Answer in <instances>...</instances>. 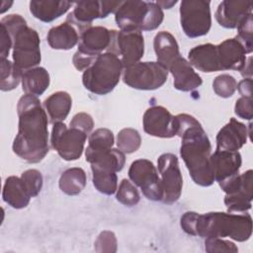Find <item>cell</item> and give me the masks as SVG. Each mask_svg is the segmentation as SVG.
<instances>
[{
  "label": "cell",
  "mask_w": 253,
  "mask_h": 253,
  "mask_svg": "<svg viewBox=\"0 0 253 253\" xmlns=\"http://www.w3.org/2000/svg\"><path fill=\"white\" fill-rule=\"evenodd\" d=\"M18 132L13 151L29 163L41 162L49 151L47 114L39 98L25 94L17 104Z\"/></svg>",
  "instance_id": "obj_1"
},
{
  "label": "cell",
  "mask_w": 253,
  "mask_h": 253,
  "mask_svg": "<svg viewBox=\"0 0 253 253\" xmlns=\"http://www.w3.org/2000/svg\"><path fill=\"white\" fill-rule=\"evenodd\" d=\"M177 135L181 138L180 154L193 181L202 187L214 183L211 144L200 122L191 115L179 114Z\"/></svg>",
  "instance_id": "obj_2"
},
{
  "label": "cell",
  "mask_w": 253,
  "mask_h": 253,
  "mask_svg": "<svg viewBox=\"0 0 253 253\" xmlns=\"http://www.w3.org/2000/svg\"><path fill=\"white\" fill-rule=\"evenodd\" d=\"M252 234V217L249 213H234L211 211L198 213L194 236L229 237L238 242H244Z\"/></svg>",
  "instance_id": "obj_3"
},
{
  "label": "cell",
  "mask_w": 253,
  "mask_h": 253,
  "mask_svg": "<svg viewBox=\"0 0 253 253\" xmlns=\"http://www.w3.org/2000/svg\"><path fill=\"white\" fill-rule=\"evenodd\" d=\"M2 24L13 41V62L22 71L37 67L42 60L41 40L36 30L27 25L26 20L19 14L4 17Z\"/></svg>",
  "instance_id": "obj_4"
},
{
  "label": "cell",
  "mask_w": 253,
  "mask_h": 253,
  "mask_svg": "<svg viewBox=\"0 0 253 253\" xmlns=\"http://www.w3.org/2000/svg\"><path fill=\"white\" fill-rule=\"evenodd\" d=\"M123 70L124 65L121 58L113 52L105 51L83 71L82 83L91 93L106 95L118 85Z\"/></svg>",
  "instance_id": "obj_5"
},
{
  "label": "cell",
  "mask_w": 253,
  "mask_h": 253,
  "mask_svg": "<svg viewBox=\"0 0 253 253\" xmlns=\"http://www.w3.org/2000/svg\"><path fill=\"white\" fill-rule=\"evenodd\" d=\"M163 19L164 13L156 2L122 1L115 12V20L121 30L153 31Z\"/></svg>",
  "instance_id": "obj_6"
},
{
  "label": "cell",
  "mask_w": 253,
  "mask_h": 253,
  "mask_svg": "<svg viewBox=\"0 0 253 253\" xmlns=\"http://www.w3.org/2000/svg\"><path fill=\"white\" fill-rule=\"evenodd\" d=\"M117 32L102 26H95L82 33L78 42V49L72 58L75 68L79 71L86 70L104 50L117 54Z\"/></svg>",
  "instance_id": "obj_7"
},
{
  "label": "cell",
  "mask_w": 253,
  "mask_h": 253,
  "mask_svg": "<svg viewBox=\"0 0 253 253\" xmlns=\"http://www.w3.org/2000/svg\"><path fill=\"white\" fill-rule=\"evenodd\" d=\"M168 69L157 61H138L123 70V81L127 86L143 91L160 88L168 78Z\"/></svg>",
  "instance_id": "obj_8"
},
{
  "label": "cell",
  "mask_w": 253,
  "mask_h": 253,
  "mask_svg": "<svg viewBox=\"0 0 253 253\" xmlns=\"http://www.w3.org/2000/svg\"><path fill=\"white\" fill-rule=\"evenodd\" d=\"M180 23L188 38L206 36L211 27V2L205 0H183L180 3Z\"/></svg>",
  "instance_id": "obj_9"
},
{
  "label": "cell",
  "mask_w": 253,
  "mask_h": 253,
  "mask_svg": "<svg viewBox=\"0 0 253 253\" xmlns=\"http://www.w3.org/2000/svg\"><path fill=\"white\" fill-rule=\"evenodd\" d=\"M86 139L85 132L74 127H67L62 122L55 123L52 126L50 143L63 160L73 161L80 158Z\"/></svg>",
  "instance_id": "obj_10"
},
{
  "label": "cell",
  "mask_w": 253,
  "mask_h": 253,
  "mask_svg": "<svg viewBox=\"0 0 253 253\" xmlns=\"http://www.w3.org/2000/svg\"><path fill=\"white\" fill-rule=\"evenodd\" d=\"M122 1H79L66 17V22L72 25L80 34L92 27V22L98 18H107L115 13Z\"/></svg>",
  "instance_id": "obj_11"
},
{
  "label": "cell",
  "mask_w": 253,
  "mask_h": 253,
  "mask_svg": "<svg viewBox=\"0 0 253 253\" xmlns=\"http://www.w3.org/2000/svg\"><path fill=\"white\" fill-rule=\"evenodd\" d=\"M252 181L253 171L249 169L220 187L225 193L224 205L228 212L243 213L251 209Z\"/></svg>",
  "instance_id": "obj_12"
},
{
  "label": "cell",
  "mask_w": 253,
  "mask_h": 253,
  "mask_svg": "<svg viewBox=\"0 0 253 253\" xmlns=\"http://www.w3.org/2000/svg\"><path fill=\"white\" fill-rule=\"evenodd\" d=\"M128 178L140 188L145 198L151 201H162L163 189L161 179L154 164L148 159L134 160L128 169Z\"/></svg>",
  "instance_id": "obj_13"
},
{
  "label": "cell",
  "mask_w": 253,
  "mask_h": 253,
  "mask_svg": "<svg viewBox=\"0 0 253 253\" xmlns=\"http://www.w3.org/2000/svg\"><path fill=\"white\" fill-rule=\"evenodd\" d=\"M157 166L161 175L160 179L163 189L161 202L166 205H172L181 197L183 188V177L178 157L170 152L163 153L157 159Z\"/></svg>",
  "instance_id": "obj_14"
},
{
  "label": "cell",
  "mask_w": 253,
  "mask_h": 253,
  "mask_svg": "<svg viewBox=\"0 0 253 253\" xmlns=\"http://www.w3.org/2000/svg\"><path fill=\"white\" fill-rule=\"evenodd\" d=\"M142 125L144 131L152 136L171 138L177 135L178 122L166 108L152 106L143 114Z\"/></svg>",
  "instance_id": "obj_15"
},
{
  "label": "cell",
  "mask_w": 253,
  "mask_h": 253,
  "mask_svg": "<svg viewBox=\"0 0 253 253\" xmlns=\"http://www.w3.org/2000/svg\"><path fill=\"white\" fill-rule=\"evenodd\" d=\"M117 55H121L124 68L136 63L144 53V39L141 31L121 30L116 37Z\"/></svg>",
  "instance_id": "obj_16"
},
{
  "label": "cell",
  "mask_w": 253,
  "mask_h": 253,
  "mask_svg": "<svg viewBox=\"0 0 253 253\" xmlns=\"http://www.w3.org/2000/svg\"><path fill=\"white\" fill-rule=\"evenodd\" d=\"M214 181L219 187L228 183L239 174L242 158L238 151L216 150L211 155Z\"/></svg>",
  "instance_id": "obj_17"
},
{
  "label": "cell",
  "mask_w": 253,
  "mask_h": 253,
  "mask_svg": "<svg viewBox=\"0 0 253 253\" xmlns=\"http://www.w3.org/2000/svg\"><path fill=\"white\" fill-rule=\"evenodd\" d=\"M252 1L224 0L219 3L215 11V20L225 29H235L239 23L252 13Z\"/></svg>",
  "instance_id": "obj_18"
},
{
  "label": "cell",
  "mask_w": 253,
  "mask_h": 253,
  "mask_svg": "<svg viewBox=\"0 0 253 253\" xmlns=\"http://www.w3.org/2000/svg\"><path fill=\"white\" fill-rule=\"evenodd\" d=\"M86 161L91 164V167L102 170L120 172L123 170L126 163L125 153L119 148H104L87 146L85 150Z\"/></svg>",
  "instance_id": "obj_19"
},
{
  "label": "cell",
  "mask_w": 253,
  "mask_h": 253,
  "mask_svg": "<svg viewBox=\"0 0 253 253\" xmlns=\"http://www.w3.org/2000/svg\"><path fill=\"white\" fill-rule=\"evenodd\" d=\"M247 126L231 118L216 134V150L238 151L247 141Z\"/></svg>",
  "instance_id": "obj_20"
},
{
  "label": "cell",
  "mask_w": 253,
  "mask_h": 253,
  "mask_svg": "<svg viewBox=\"0 0 253 253\" xmlns=\"http://www.w3.org/2000/svg\"><path fill=\"white\" fill-rule=\"evenodd\" d=\"M220 71L237 70L240 71L246 62V51L241 42L236 39L224 40L216 44Z\"/></svg>",
  "instance_id": "obj_21"
},
{
  "label": "cell",
  "mask_w": 253,
  "mask_h": 253,
  "mask_svg": "<svg viewBox=\"0 0 253 253\" xmlns=\"http://www.w3.org/2000/svg\"><path fill=\"white\" fill-rule=\"evenodd\" d=\"M168 71L174 78V87L179 91H193L203 83L201 76L195 71L191 63L182 56H179L171 63Z\"/></svg>",
  "instance_id": "obj_22"
},
{
  "label": "cell",
  "mask_w": 253,
  "mask_h": 253,
  "mask_svg": "<svg viewBox=\"0 0 253 253\" xmlns=\"http://www.w3.org/2000/svg\"><path fill=\"white\" fill-rule=\"evenodd\" d=\"M188 59L191 65L200 71L206 73L220 71L216 44L204 43L193 47L188 53Z\"/></svg>",
  "instance_id": "obj_23"
},
{
  "label": "cell",
  "mask_w": 253,
  "mask_h": 253,
  "mask_svg": "<svg viewBox=\"0 0 253 253\" xmlns=\"http://www.w3.org/2000/svg\"><path fill=\"white\" fill-rule=\"evenodd\" d=\"M72 5L69 1L33 0L30 2V12L36 19L49 23L65 14Z\"/></svg>",
  "instance_id": "obj_24"
},
{
  "label": "cell",
  "mask_w": 253,
  "mask_h": 253,
  "mask_svg": "<svg viewBox=\"0 0 253 253\" xmlns=\"http://www.w3.org/2000/svg\"><path fill=\"white\" fill-rule=\"evenodd\" d=\"M153 47L157 62L167 69L175 59L181 56L179 44L175 37L166 31H161L156 34L153 41Z\"/></svg>",
  "instance_id": "obj_25"
},
{
  "label": "cell",
  "mask_w": 253,
  "mask_h": 253,
  "mask_svg": "<svg viewBox=\"0 0 253 253\" xmlns=\"http://www.w3.org/2000/svg\"><path fill=\"white\" fill-rule=\"evenodd\" d=\"M79 32L67 22L52 27L46 36L49 46L52 49L60 50L71 49L79 42Z\"/></svg>",
  "instance_id": "obj_26"
},
{
  "label": "cell",
  "mask_w": 253,
  "mask_h": 253,
  "mask_svg": "<svg viewBox=\"0 0 253 253\" xmlns=\"http://www.w3.org/2000/svg\"><path fill=\"white\" fill-rule=\"evenodd\" d=\"M2 198L5 203H7L13 209H24L26 208L31 200V195L29 194L24 182L21 177L10 176L5 180Z\"/></svg>",
  "instance_id": "obj_27"
},
{
  "label": "cell",
  "mask_w": 253,
  "mask_h": 253,
  "mask_svg": "<svg viewBox=\"0 0 253 253\" xmlns=\"http://www.w3.org/2000/svg\"><path fill=\"white\" fill-rule=\"evenodd\" d=\"M72 107L71 96L65 91H57L52 93L43 102V108L49 119V123L62 122L68 116Z\"/></svg>",
  "instance_id": "obj_28"
},
{
  "label": "cell",
  "mask_w": 253,
  "mask_h": 253,
  "mask_svg": "<svg viewBox=\"0 0 253 253\" xmlns=\"http://www.w3.org/2000/svg\"><path fill=\"white\" fill-rule=\"evenodd\" d=\"M49 83V73L44 67L37 66L23 73L22 89L26 94L41 96L48 88Z\"/></svg>",
  "instance_id": "obj_29"
},
{
  "label": "cell",
  "mask_w": 253,
  "mask_h": 253,
  "mask_svg": "<svg viewBox=\"0 0 253 253\" xmlns=\"http://www.w3.org/2000/svg\"><path fill=\"white\" fill-rule=\"evenodd\" d=\"M87 182L85 171L80 167H72L66 169L59 178L60 190L68 196H76L80 194Z\"/></svg>",
  "instance_id": "obj_30"
},
{
  "label": "cell",
  "mask_w": 253,
  "mask_h": 253,
  "mask_svg": "<svg viewBox=\"0 0 253 253\" xmlns=\"http://www.w3.org/2000/svg\"><path fill=\"white\" fill-rule=\"evenodd\" d=\"M94 187L104 195H113L118 189V177L116 172L91 167Z\"/></svg>",
  "instance_id": "obj_31"
},
{
  "label": "cell",
  "mask_w": 253,
  "mask_h": 253,
  "mask_svg": "<svg viewBox=\"0 0 253 253\" xmlns=\"http://www.w3.org/2000/svg\"><path fill=\"white\" fill-rule=\"evenodd\" d=\"M24 71L8 59H1V78L0 89L2 91H11L18 87L22 82Z\"/></svg>",
  "instance_id": "obj_32"
},
{
  "label": "cell",
  "mask_w": 253,
  "mask_h": 253,
  "mask_svg": "<svg viewBox=\"0 0 253 253\" xmlns=\"http://www.w3.org/2000/svg\"><path fill=\"white\" fill-rule=\"evenodd\" d=\"M141 144L139 132L131 127H126L119 131L117 136V146L125 154L135 152Z\"/></svg>",
  "instance_id": "obj_33"
},
{
  "label": "cell",
  "mask_w": 253,
  "mask_h": 253,
  "mask_svg": "<svg viewBox=\"0 0 253 253\" xmlns=\"http://www.w3.org/2000/svg\"><path fill=\"white\" fill-rule=\"evenodd\" d=\"M116 199L124 206L133 207L139 202L140 195L134 184L127 179H123L117 189Z\"/></svg>",
  "instance_id": "obj_34"
},
{
  "label": "cell",
  "mask_w": 253,
  "mask_h": 253,
  "mask_svg": "<svg viewBox=\"0 0 253 253\" xmlns=\"http://www.w3.org/2000/svg\"><path fill=\"white\" fill-rule=\"evenodd\" d=\"M253 14L247 15L237 26V36L235 37L245 48L246 53H251L253 50Z\"/></svg>",
  "instance_id": "obj_35"
},
{
  "label": "cell",
  "mask_w": 253,
  "mask_h": 253,
  "mask_svg": "<svg viewBox=\"0 0 253 253\" xmlns=\"http://www.w3.org/2000/svg\"><path fill=\"white\" fill-rule=\"evenodd\" d=\"M237 82L235 78L229 74H220L216 76L212 82L214 93L221 98H229L236 91Z\"/></svg>",
  "instance_id": "obj_36"
},
{
  "label": "cell",
  "mask_w": 253,
  "mask_h": 253,
  "mask_svg": "<svg viewBox=\"0 0 253 253\" xmlns=\"http://www.w3.org/2000/svg\"><path fill=\"white\" fill-rule=\"evenodd\" d=\"M21 179L24 182L32 198L37 197L42 188V176L37 169H28L22 173Z\"/></svg>",
  "instance_id": "obj_37"
},
{
  "label": "cell",
  "mask_w": 253,
  "mask_h": 253,
  "mask_svg": "<svg viewBox=\"0 0 253 253\" xmlns=\"http://www.w3.org/2000/svg\"><path fill=\"white\" fill-rule=\"evenodd\" d=\"M205 249L208 253L226 252L237 253V246L230 240L223 239L221 237H207L205 238Z\"/></svg>",
  "instance_id": "obj_38"
},
{
  "label": "cell",
  "mask_w": 253,
  "mask_h": 253,
  "mask_svg": "<svg viewBox=\"0 0 253 253\" xmlns=\"http://www.w3.org/2000/svg\"><path fill=\"white\" fill-rule=\"evenodd\" d=\"M115 142V137L113 131L109 128L102 127L91 132L88 138V145L92 147H113Z\"/></svg>",
  "instance_id": "obj_39"
},
{
  "label": "cell",
  "mask_w": 253,
  "mask_h": 253,
  "mask_svg": "<svg viewBox=\"0 0 253 253\" xmlns=\"http://www.w3.org/2000/svg\"><path fill=\"white\" fill-rule=\"evenodd\" d=\"M95 250L97 252H116L117 251V238L114 232L109 230L102 231L95 243Z\"/></svg>",
  "instance_id": "obj_40"
},
{
  "label": "cell",
  "mask_w": 253,
  "mask_h": 253,
  "mask_svg": "<svg viewBox=\"0 0 253 253\" xmlns=\"http://www.w3.org/2000/svg\"><path fill=\"white\" fill-rule=\"evenodd\" d=\"M70 127L77 128L88 135L91 133L94 127L93 118L89 114L84 112L77 113L76 115H74V117L70 121Z\"/></svg>",
  "instance_id": "obj_41"
},
{
  "label": "cell",
  "mask_w": 253,
  "mask_h": 253,
  "mask_svg": "<svg viewBox=\"0 0 253 253\" xmlns=\"http://www.w3.org/2000/svg\"><path fill=\"white\" fill-rule=\"evenodd\" d=\"M252 97H240L234 106V113L237 117L251 121L253 117V110H252Z\"/></svg>",
  "instance_id": "obj_42"
},
{
  "label": "cell",
  "mask_w": 253,
  "mask_h": 253,
  "mask_svg": "<svg viewBox=\"0 0 253 253\" xmlns=\"http://www.w3.org/2000/svg\"><path fill=\"white\" fill-rule=\"evenodd\" d=\"M0 47H1V59H7L11 47H13V41L6 28L0 24Z\"/></svg>",
  "instance_id": "obj_43"
},
{
  "label": "cell",
  "mask_w": 253,
  "mask_h": 253,
  "mask_svg": "<svg viewBox=\"0 0 253 253\" xmlns=\"http://www.w3.org/2000/svg\"><path fill=\"white\" fill-rule=\"evenodd\" d=\"M197 214L198 212L196 211H187L181 216V220H180V225L182 229L186 233L193 236L195 234V223H196Z\"/></svg>",
  "instance_id": "obj_44"
},
{
  "label": "cell",
  "mask_w": 253,
  "mask_h": 253,
  "mask_svg": "<svg viewBox=\"0 0 253 253\" xmlns=\"http://www.w3.org/2000/svg\"><path fill=\"white\" fill-rule=\"evenodd\" d=\"M236 89L241 97H252V78H244L241 80L237 84Z\"/></svg>",
  "instance_id": "obj_45"
},
{
  "label": "cell",
  "mask_w": 253,
  "mask_h": 253,
  "mask_svg": "<svg viewBox=\"0 0 253 253\" xmlns=\"http://www.w3.org/2000/svg\"><path fill=\"white\" fill-rule=\"evenodd\" d=\"M252 57H248L246 59V62L243 66V68L240 70V74L244 77V78H252Z\"/></svg>",
  "instance_id": "obj_46"
},
{
  "label": "cell",
  "mask_w": 253,
  "mask_h": 253,
  "mask_svg": "<svg viewBox=\"0 0 253 253\" xmlns=\"http://www.w3.org/2000/svg\"><path fill=\"white\" fill-rule=\"evenodd\" d=\"M177 3V1H157L156 4L161 8V9H170L172 6H174Z\"/></svg>",
  "instance_id": "obj_47"
}]
</instances>
